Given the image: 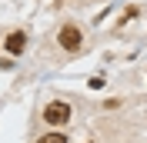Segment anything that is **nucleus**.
<instances>
[{
    "label": "nucleus",
    "mask_w": 147,
    "mask_h": 143,
    "mask_svg": "<svg viewBox=\"0 0 147 143\" xmlns=\"http://www.w3.org/2000/svg\"><path fill=\"white\" fill-rule=\"evenodd\" d=\"M57 43L64 47V50H80V43H84V37H80V30L74 27V23H67V27H60V33H57Z\"/></svg>",
    "instance_id": "nucleus-1"
},
{
    "label": "nucleus",
    "mask_w": 147,
    "mask_h": 143,
    "mask_svg": "<svg viewBox=\"0 0 147 143\" xmlns=\"http://www.w3.org/2000/svg\"><path fill=\"white\" fill-rule=\"evenodd\" d=\"M44 120L50 126H60V123H67L70 120V107L67 103H47V110H44Z\"/></svg>",
    "instance_id": "nucleus-2"
},
{
    "label": "nucleus",
    "mask_w": 147,
    "mask_h": 143,
    "mask_svg": "<svg viewBox=\"0 0 147 143\" xmlns=\"http://www.w3.org/2000/svg\"><path fill=\"white\" fill-rule=\"evenodd\" d=\"M24 47H27V33H24V30H13V33L7 37V50L10 53H24Z\"/></svg>",
    "instance_id": "nucleus-3"
},
{
    "label": "nucleus",
    "mask_w": 147,
    "mask_h": 143,
    "mask_svg": "<svg viewBox=\"0 0 147 143\" xmlns=\"http://www.w3.org/2000/svg\"><path fill=\"white\" fill-rule=\"evenodd\" d=\"M37 143H67V136L64 133H47V136H40Z\"/></svg>",
    "instance_id": "nucleus-4"
}]
</instances>
